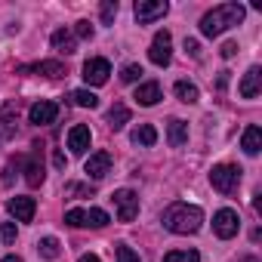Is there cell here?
<instances>
[{
  "mask_svg": "<svg viewBox=\"0 0 262 262\" xmlns=\"http://www.w3.org/2000/svg\"><path fill=\"white\" fill-rule=\"evenodd\" d=\"M204 225V213L194 204H170L164 210V228H170L173 234H194Z\"/></svg>",
  "mask_w": 262,
  "mask_h": 262,
  "instance_id": "6da1fadb",
  "label": "cell"
},
{
  "mask_svg": "<svg viewBox=\"0 0 262 262\" xmlns=\"http://www.w3.org/2000/svg\"><path fill=\"white\" fill-rule=\"evenodd\" d=\"M241 19H244V7H241V4H219V7H213V10L201 19V34H204V37H219L225 28L237 25Z\"/></svg>",
  "mask_w": 262,
  "mask_h": 262,
  "instance_id": "7a4b0ae2",
  "label": "cell"
},
{
  "mask_svg": "<svg viewBox=\"0 0 262 262\" xmlns=\"http://www.w3.org/2000/svg\"><path fill=\"white\" fill-rule=\"evenodd\" d=\"M241 167L237 164H216L213 170H210V185L216 188V191H222V194H231L237 185H241Z\"/></svg>",
  "mask_w": 262,
  "mask_h": 262,
  "instance_id": "3957f363",
  "label": "cell"
},
{
  "mask_svg": "<svg viewBox=\"0 0 262 262\" xmlns=\"http://www.w3.org/2000/svg\"><path fill=\"white\" fill-rule=\"evenodd\" d=\"M114 207H117V219L120 222H133L136 219V213H139V194L136 191H129V188H120V191H114Z\"/></svg>",
  "mask_w": 262,
  "mask_h": 262,
  "instance_id": "277c9868",
  "label": "cell"
},
{
  "mask_svg": "<svg viewBox=\"0 0 262 262\" xmlns=\"http://www.w3.org/2000/svg\"><path fill=\"white\" fill-rule=\"evenodd\" d=\"M148 59L158 65V68H167L170 59H173V37L170 31H158L155 40H151V50H148Z\"/></svg>",
  "mask_w": 262,
  "mask_h": 262,
  "instance_id": "5b68a950",
  "label": "cell"
},
{
  "mask_svg": "<svg viewBox=\"0 0 262 262\" xmlns=\"http://www.w3.org/2000/svg\"><path fill=\"white\" fill-rule=\"evenodd\" d=\"M16 164H19V167L25 170V182H28V185H34V188H37V185L43 182V164H40V145H34V151H31V155H19V158H16Z\"/></svg>",
  "mask_w": 262,
  "mask_h": 262,
  "instance_id": "8992f818",
  "label": "cell"
},
{
  "mask_svg": "<svg viewBox=\"0 0 262 262\" xmlns=\"http://www.w3.org/2000/svg\"><path fill=\"white\" fill-rule=\"evenodd\" d=\"M167 10H170L167 0H136V19H139V25H151V22L164 19Z\"/></svg>",
  "mask_w": 262,
  "mask_h": 262,
  "instance_id": "52a82bcc",
  "label": "cell"
},
{
  "mask_svg": "<svg viewBox=\"0 0 262 262\" xmlns=\"http://www.w3.org/2000/svg\"><path fill=\"white\" fill-rule=\"evenodd\" d=\"M56 117H59V105L50 99H40L28 108V120L34 126H50V123H56Z\"/></svg>",
  "mask_w": 262,
  "mask_h": 262,
  "instance_id": "ba28073f",
  "label": "cell"
},
{
  "mask_svg": "<svg viewBox=\"0 0 262 262\" xmlns=\"http://www.w3.org/2000/svg\"><path fill=\"white\" fill-rule=\"evenodd\" d=\"M237 228H241V219H237V213L234 210H219L216 216H213V231H216V237H222V241H228V237H234L237 234Z\"/></svg>",
  "mask_w": 262,
  "mask_h": 262,
  "instance_id": "9c48e42d",
  "label": "cell"
},
{
  "mask_svg": "<svg viewBox=\"0 0 262 262\" xmlns=\"http://www.w3.org/2000/svg\"><path fill=\"white\" fill-rule=\"evenodd\" d=\"M108 74H111L108 59H86V62H83V80H86L90 86H102V83L108 80Z\"/></svg>",
  "mask_w": 262,
  "mask_h": 262,
  "instance_id": "30bf717a",
  "label": "cell"
},
{
  "mask_svg": "<svg viewBox=\"0 0 262 262\" xmlns=\"http://www.w3.org/2000/svg\"><path fill=\"white\" fill-rule=\"evenodd\" d=\"M90 142H93L90 126L77 123V126L68 129V148H71V155H86V151H90Z\"/></svg>",
  "mask_w": 262,
  "mask_h": 262,
  "instance_id": "8fae6325",
  "label": "cell"
},
{
  "mask_svg": "<svg viewBox=\"0 0 262 262\" xmlns=\"http://www.w3.org/2000/svg\"><path fill=\"white\" fill-rule=\"evenodd\" d=\"M108 170H111V155H108V151L90 155V161H86V167H83V173H86L90 179H105Z\"/></svg>",
  "mask_w": 262,
  "mask_h": 262,
  "instance_id": "7c38bea8",
  "label": "cell"
},
{
  "mask_svg": "<svg viewBox=\"0 0 262 262\" xmlns=\"http://www.w3.org/2000/svg\"><path fill=\"white\" fill-rule=\"evenodd\" d=\"M7 210H10V216H16L19 222H31L34 213H37V204H34V198H10Z\"/></svg>",
  "mask_w": 262,
  "mask_h": 262,
  "instance_id": "4fadbf2b",
  "label": "cell"
},
{
  "mask_svg": "<svg viewBox=\"0 0 262 262\" xmlns=\"http://www.w3.org/2000/svg\"><path fill=\"white\" fill-rule=\"evenodd\" d=\"M259 86H262V68H259V65H253V68L244 74V80H241V86H237V90H241V96H244V99H256V96H259Z\"/></svg>",
  "mask_w": 262,
  "mask_h": 262,
  "instance_id": "5bb4252c",
  "label": "cell"
},
{
  "mask_svg": "<svg viewBox=\"0 0 262 262\" xmlns=\"http://www.w3.org/2000/svg\"><path fill=\"white\" fill-rule=\"evenodd\" d=\"M50 43H53V50H56V53H62V56H71V53H77V37H74L71 31H65V28L53 31Z\"/></svg>",
  "mask_w": 262,
  "mask_h": 262,
  "instance_id": "9a60e30c",
  "label": "cell"
},
{
  "mask_svg": "<svg viewBox=\"0 0 262 262\" xmlns=\"http://www.w3.org/2000/svg\"><path fill=\"white\" fill-rule=\"evenodd\" d=\"M241 148L250 155V158H256L259 151H262V129L253 123V126H247L244 129V139H241Z\"/></svg>",
  "mask_w": 262,
  "mask_h": 262,
  "instance_id": "2e32d148",
  "label": "cell"
},
{
  "mask_svg": "<svg viewBox=\"0 0 262 262\" xmlns=\"http://www.w3.org/2000/svg\"><path fill=\"white\" fill-rule=\"evenodd\" d=\"M22 74H43V77H65V65L62 62H37V65H25Z\"/></svg>",
  "mask_w": 262,
  "mask_h": 262,
  "instance_id": "e0dca14e",
  "label": "cell"
},
{
  "mask_svg": "<svg viewBox=\"0 0 262 262\" xmlns=\"http://www.w3.org/2000/svg\"><path fill=\"white\" fill-rule=\"evenodd\" d=\"M139 105H158L164 96H161V83L158 80H148V83H139V90H136V96H133Z\"/></svg>",
  "mask_w": 262,
  "mask_h": 262,
  "instance_id": "ac0fdd59",
  "label": "cell"
},
{
  "mask_svg": "<svg viewBox=\"0 0 262 262\" xmlns=\"http://www.w3.org/2000/svg\"><path fill=\"white\" fill-rule=\"evenodd\" d=\"M167 139H170V145H173V148L185 145V139H188V123H185V120H179V117H173V120H170V126H167Z\"/></svg>",
  "mask_w": 262,
  "mask_h": 262,
  "instance_id": "d6986e66",
  "label": "cell"
},
{
  "mask_svg": "<svg viewBox=\"0 0 262 262\" xmlns=\"http://www.w3.org/2000/svg\"><path fill=\"white\" fill-rule=\"evenodd\" d=\"M16 108L13 105H7L4 108V114H0V142H7L10 136H16Z\"/></svg>",
  "mask_w": 262,
  "mask_h": 262,
  "instance_id": "ffe728a7",
  "label": "cell"
},
{
  "mask_svg": "<svg viewBox=\"0 0 262 262\" xmlns=\"http://www.w3.org/2000/svg\"><path fill=\"white\" fill-rule=\"evenodd\" d=\"M133 142H136V145H145V148L155 145V142H158V129H155L151 123H139V126L133 129Z\"/></svg>",
  "mask_w": 262,
  "mask_h": 262,
  "instance_id": "44dd1931",
  "label": "cell"
},
{
  "mask_svg": "<svg viewBox=\"0 0 262 262\" xmlns=\"http://www.w3.org/2000/svg\"><path fill=\"white\" fill-rule=\"evenodd\" d=\"M176 96H179V102H185V105H194L198 99H201V93H198V86L194 83H188V80H176Z\"/></svg>",
  "mask_w": 262,
  "mask_h": 262,
  "instance_id": "7402d4cb",
  "label": "cell"
},
{
  "mask_svg": "<svg viewBox=\"0 0 262 262\" xmlns=\"http://www.w3.org/2000/svg\"><path fill=\"white\" fill-rule=\"evenodd\" d=\"M126 123H129V108L117 102V105L108 111V126H111V129H123Z\"/></svg>",
  "mask_w": 262,
  "mask_h": 262,
  "instance_id": "603a6c76",
  "label": "cell"
},
{
  "mask_svg": "<svg viewBox=\"0 0 262 262\" xmlns=\"http://www.w3.org/2000/svg\"><path fill=\"white\" fill-rule=\"evenodd\" d=\"M71 102L80 105V108H96V105H99V96L90 93V90H74V93H71Z\"/></svg>",
  "mask_w": 262,
  "mask_h": 262,
  "instance_id": "cb8c5ba5",
  "label": "cell"
},
{
  "mask_svg": "<svg viewBox=\"0 0 262 262\" xmlns=\"http://www.w3.org/2000/svg\"><path fill=\"white\" fill-rule=\"evenodd\" d=\"M111 219H108V213L105 210H99V207H93V210H86V225L90 228H105Z\"/></svg>",
  "mask_w": 262,
  "mask_h": 262,
  "instance_id": "d4e9b609",
  "label": "cell"
},
{
  "mask_svg": "<svg viewBox=\"0 0 262 262\" xmlns=\"http://www.w3.org/2000/svg\"><path fill=\"white\" fill-rule=\"evenodd\" d=\"M164 262H201V256L194 250H170L164 256Z\"/></svg>",
  "mask_w": 262,
  "mask_h": 262,
  "instance_id": "484cf974",
  "label": "cell"
},
{
  "mask_svg": "<svg viewBox=\"0 0 262 262\" xmlns=\"http://www.w3.org/2000/svg\"><path fill=\"white\" fill-rule=\"evenodd\" d=\"M37 250H40L43 259H56V256H59V241H56V237H43V241L37 244Z\"/></svg>",
  "mask_w": 262,
  "mask_h": 262,
  "instance_id": "4316f807",
  "label": "cell"
},
{
  "mask_svg": "<svg viewBox=\"0 0 262 262\" xmlns=\"http://www.w3.org/2000/svg\"><path fill=\"white\" fill-rule=\"evenodd\" d=\"M114 256H117V262H139V253L133 247H126V244H117L114 247Z\"/></svg>",
  "mask_w": 262,
  "mask_h": 262,
  "instance_id": "83f0119b",
  "label": "cell"
},
{
  "mask_svg": "<svg viewBox=\"0 0 262 262\" xmlns=\"http://www.w3.org/2000/svg\"><path fill=\"white\" fill-rule=\"evenodd\" d=\"M65 222H68L71 228H83V225H86V210H68V213H65Z\"/></svg>",
  "mask_w": 262,
  "mask_h": 262,
  "instance_id": "f1b7e54d",
  "label": "cell"
},
{
  "mask_svg": "<svg viewBox=\"0 0 262 262\" xmlns=\"http://www.w3.org/2000/svg\"><path fill=\"white\" fill-rule=\"evenodd\" d=\"M114 16H117V0H105L102 4V25H114Z\"/></svg>",
  "mask_w": 262,
  "mask_h": 262,
  "instance_id": "f546056e",
  "label": "cell"
},
{
  "mask_svg": "<svg viewBox=\"0 0 262 262\" xmlns=\"http://www.w3.org/2000/svg\"><path fill=\"white\" fill-rule=\"evenodd\" d=\"M142 77V68L139 65H123V71H120V80L123 83H136Z\"/></svg>",
  "mask_w": 262,
  "mask_h": 262,
  "instance_id": "4dcf8cb0",
  "label": "cell"
},
{
  "mask_svg": "<svg viewBox=\"0 0 262 262\" xmlns=\"http://www.w3.org/2000/svg\"><path fill=\"white\" fill-rule=\"evenodd\" d=\"M71 34H74V37H80V40H90V37H93V25H90L86 19H80V22L74 25V31H71Z\"/></svg>",
  "mask_w": 262,
  "mask_h": 262,
  "instance_id": "1f68e13d",
  "label": "cell"
},
{
  "mask_svg": "<svg viewBox=\"0 0 262 262\" xmlns=\"http://www.w3.org/2000/svg\"><path fill=\"white\" fill-rule=\"evenodd\" d=\"M16 222H4V231H0V237H4V244H16Z\"/></svg>",
  "mask_w": 262,
  "mask_h": 262,
  "instance_id": "d6a6232c",
  "label": "cell"
},
{
  "mask_svg": "<svg viewBox=\"0 0 262 262\" xmlns=\"http://www.w3.org/2000/svg\"><path fill=\"white\" fill-rule=\"evenodd\" d=\"M185 53H188L191 59H201V43H198L194 37H185Z\"/></svg>",
  "mask_w": 262,
  "mask_h": 262,
  "instance_id": "836d02e7",
  "label": "cell"
},
{
  "mask_svg": "<svg viewBox=\"0 0 262 262\" xmlns=\"http://www.w3.org/2000/svg\"><path fill=\"white\" fill-rule=\"evenodd\" d=\"M65 194H90L93 198V188H86V185H65Z\"/></svg>",
  "mask_w": 262,
  "mask_h": 262,
  "instance_id": "e575fe53",
  "label": "cell"
},
{
  "mask_svg": "<svg viewBox=\"0 0 262 262\" xmlns=\"http://www.w3.org/2000/svg\"><path fill=\"white\" fill-rule=\"evenodd\" d=\"M231 56H237V43H234V40H228V43L222 47V59H231Z\"/></svg>",
  "mask_w": 262,
  "mask_h": 262,
  "instance_id": "d590c367",
  "label": "cell"
},
{
  "mask_svg": "<svg viewBox=\"0 0 262 262\" xmlns=\"http://www.w3.org/2000/svg\"><path fill=\"white\" fill-rule=\"evenodd\" d=\"M80 262H99V256H96V253H83Z\"/></svg>",
  "mask_w": 262,
  "mask_h": 262,
  "instance_id": "8d00e7d4",
  "label": "cell"
},
{
  "mask_svg": "<svg viewBox=\"0 0 262 262\" xmlns=\"http://www.w3.org/2000/svg\"><path fill=\"white\" fill-rule=\"evenodd\" d=\"M225 83H228V71H222V74H219V90H225Z\"/></svg>",
  "mask_w": 262,
  "mask_h": 262,
  "instance_id": "74e56055",
  "label": "cell"
},
{
  "mask_svg": "<svg viewBox=\"0 0 262 262\" xmlns=\"http://www.w3.org/2000/svg\"><path fill=\"white\" fill-rule=\"evenodd\" d=\"M4 262H22L19 256H4Z\"/></svg>",
  "mask_w": 262,
  "mask_h": 262,
  "instance_id": "f35d334b",
  "label": "cell"
},
{
  "mask_svg": "<svg viewBox=\"0 0 262 262\" xmlns=\"http://www.w3.org/2000/svg\"><path fill=\"white\" fill-rule=\"evenodd\" d=\"M247 262H256V259H247Z\"/></svg>",
  "mask_w": 262,
  "mask_h": 262,
  "instance_id": "ab89813d",
  "label": "cell"
}]
</instances>
